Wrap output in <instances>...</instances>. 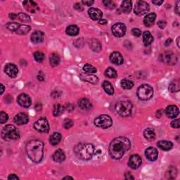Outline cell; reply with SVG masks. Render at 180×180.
Masks as SVG:
<instances>
[{
  "label": "cell",
  "mask_w": 180,
  "mask_h": 180,
  "mask_svg": "<svg viewBox=\"0 0 180 180\" xmlns=\"http://www.w3.org/2000/svg\"><path fill=\"white\" fill-rule=\"evenodd\" d=\"M130 139L124 136H119L111 141L109 146V153L114 159H120L125 152L130 149Z\"/></svg>",
  "instance_id": "cell-1"
},
{
  "label": "cell",
  "mask_w": 180,
  "mask_h": 180,
  "mask_svg": "<svg viewBox=\"0 0 180 180\" xmlns=\"http://www.w3.org/2000/svg\"><path fill=\"white\" fill-rule=\"evenodd\" d=\"M25 149L27 156L32 162L38 163L42 161L44 156V143L42 141L38 139L30 141Z\"/></svg>",
  "instance_id": "cell-2"
},
{
  "label": "cell",
  "mask_w": 180,
  "mask_h": 180,
  "mask_svg": "<svg viewBox=\"0 0 180 180\" xmlns=\"http://www.w3.org/2000/svg\"><path fill=\"white\" fill-rule=\"evenodd\" d=\"M74 151L78 158L83 161H89L92 159L94 153V146L91 144L80 143L75 146Z\"/></svg>",
  "instance_id": "cell-3"
},
{
  "label": "cell",
  "mask_w": 180,
  "mask_h": 180,
  "mask_svg": "<svg viewBox=\"0 0 180 180\" xmlns=\"http://www.w3.org/2000/svg\"><path fill=\"white\" fill-rule=\"evenodd\" d=\"M2 137L5 141L17 140L20 138V132L16 127L12 125L5 126L2 130Z\"/></svg>",
  "instance_id": "cell-4"
},
{
  "label": "cell",
  "mask_w": 180,
  "mask_h": 180,
  "mask_svg": "<svg viewBox=\"0 0 180 180\" xmlns=\"http://www.w3.org/2000/svg\"><path fill=\"white\" fill-rule=\"evenodd\" d=\"M132 104L129 101H120L116 103L115 111L122 117H128L131 115Z\"/></svg>",
  "instance_id": "cell-5"
},
{
  "label": "cell",
  "mask_w": 180,
  "mask_h": 180,
  "mask_svg": "<svg viewBox=\"0 0 180 180\" xmlns=\"http://www.w3.org/2000/svg\"><path fill=\"white\" fill-rule=\"evenodd\" d=\"M153 94V90L150 85L144 84L141 85L137 90V96L139 99L147 101L151 99Z\"/></svg>",
  "instance_id": "cell-6"
},
{
  "label": "cell",
  "mask_w": 180,
  "mask_h": 180,
  "mask_svg": "<svg viewBox=\"0 0 180 180\" xmlns=\"http://www.w3.org/2000/svg\"><path fill=\"white\" fill-rule=\"evenodd\" d=\"M94 125L101 128H108L113 125L112 119L107 115H101L94 120Z\"/></svg>",
  "instance_id": "cell-7"
},
{
  "label": "cell",
  "mask_w": 180,
  "mask_h": 180,
  "mask_svg": "<svg viewBox=\"0 0 180 180\" xmlns=\"http://www.w3.org/2000/svg\"><path fill=\"white\" fill-rule=\"evenodd\" d=\"M34 128L37 131L42 133H47L49 131V125L45 118H40L34 124Z\"/></svg>",
  "instance_id": "cell-8"
},
{
  "label": "cell",
  "mask_w": 180,
  "mask_h": 180,
  "mask_svg": "<svg viewBox=\"0 0 180 180\" xmlns=\"http://www.w3.org/2000/svg\"><path fill=\"white\" fill-rule=\"evenodd\" d=\"M149 9H150V7L146 2L138 1L135 4L134 11L136 15L142 16V15L146 14V13L149 12Z\"/></svg>",
  "instance_id": "cell-9"
},
{
  "label": "cell",
  "mask_w": 180,
  "mask_h": 180,
  "mask_svg": "<svg viewBox=\"0 0 180 180\" xmlns=\"http://www.w3.org/2000/svg\"><path fill=\"white\" fill-rule=\"evenodd\" d=\"M126 26L125 24L122 23H118L114 24L112 26V32L115 37H121L124 36L126 33Z\"/></svg>",
  "instance_id": "cell-10"
},
{
  "label": "cell",
  "mask_w": 180,
  "mask_h": 180,
  "mask_svg": "<svg viewBox=\"0 0 180 180\" xmlns=\"http://www.w3.org/2000/svg\"><path fill=\"white\" fill-rule=\"evenodd\" d=\"M161 61L168 65H174L177 62V57L172 52H165L161 57Z\"/></svg>",
  "instance_id": "cell-11"
},
{
  "label": "cell",
  "mask_w": 180,
  "mask_h": 180,
  "mask_svg": "<svg viewBox=\"0 0 180 180\" xmlns=\"http://www.w3.org/2000/svg\"><path fill=\"white\" fill-rule=\"evenodd\" d=\"M18 103L20 106H23L24 108H28L32 103L31 98L26 94H21L19 96L17 99Z\"/></svg>",
  "instance_id": "cell-12"
},
{
  "label": "cell",
  "mask_w": 180,
  "mask_h": 180,
  "mask_svg": "<svg viewBox=\"0 0 180 180\" xmlns=\"http://www.w3.org/2000/svg\"><path fill=\"white\" fill-rule=\"evenodd\" d=\"M141 158L140 156L138 155H136V154L130 156V159H129V161H128V165L130 166L132 169H134V170L137 169L141 166Z\"/></svg>",
  "instance_id": "cell-13"
},
{
  "label": "cell",
  "mask_w": 180,
  "mask_h": 180,
  "mask_svg": "<svg viewBox=\"0 0 180 180\" xmlns=\"http://www.w3.org/2000/svg\"><path fill=\"white\" fill-rule=\"evenodd\" d=\"M80 77L82 80L86 81V82H90L91 83V84L96 85L98 82V78L97 76H96L93 74H91V73H81Z\"/></svg>",
  "instance_id": "cell-14"
},
{
  "label": "cell",
  "mask_w": 180,
  "mask_h": 180,
  "mask_svg": "<svg viewBox=\"0 0 180 180\" xmlns=\"http://www.w3.org/2000/svg\"><path fill=\"white\" fill-rule=\"evenodd\" d=\"M4 72L10 77H16L18 75V73H19V70H18L16 65L9 63L5 66Z\"/></svg>",
  "instance_id": "cell-15"
},
{
  "label": "cell",
  "mask_w": 180,
  "mask_h": 180,
  "mask_svg": "<svg viewBox=\"0 0 180 180\" xmlns=\"http://www.w3.org/2000/svg\"><path fill=\"white\" fill-rule=\"evenodd\" d=\"M14 121L15 123H16L19 125H25V124L28 123V121H29L28 115L25 113H18L17 115H15V117L14 118Z\"/></svg>",
  "instance_id": "cell-16"
},
{
  "label": "cell",
  "mask_w": 180,
  "mask_h": 180,
  "mask_svg": "<svg viewBox=\"0 0 180 180\" xmlns=\"http://www.w3.org/2000/svg\"><path fill=\"white\" fill-rule=\"evenodd\" d=\"M145 156L150 161H155L158 158V152L153 147H149L145 151Z\"/></svg>",
  "instance_id": "cell-17"
},
{
  "label": "cell",
  "mask_w": 180,
  "mask_h": 180,
  "mask_svg": "<svg viewBox=\"0 0 180 180\" xmlns=\"http://www.w3.org/2000/svg\"><path fill=\"white\" fill-rule=\"evenodd\" d=\"M88 14L94 21H98V20L102 19L103 13L98 9L90 8L88 11Z\"/></svg>",
  "instance_id": "cell-18"
},
{
  "label": "cell",
  "mask_w": 180,
  "mask_h": 180,
  "mask_svg": "<svg viewBox=\"0 0 180 180\" xmlns=\"http://www.w3.org/2000/svg\"><path fill=\"white\" fill-rule=\"evenodd\" d=\"M110 61L115 65H121L123 63L124 59L120 52H115L110 55Z\"/></svg>",
  "instance_id": "cell-19"
},
{
  "label": "cell",
  "mask_w": 180,
  "mask_h": 180,
  "mask_svg": "<svg viewBox=\"0 0 180 180\" xmlns=\"http://www.w3.org/2000/svg\"><path fill=\"white\" fill-rule=\"evenodd\" d=\"M179 108L176 106H169L165 110V114L169 118H175L179 115Z\"/></svg>",
  "instance_id": "cell-20"
},
{
  "label": "cell",
  "mask_w": 180,
  "mask_h": 180,
  "mask_svg": "<svg viewBox=\"0 0 180 180\" xmlns=\"http://www.w3.org/2000/svg\"><path fill=\"white\" fill-rule=\"evenodd\" d=\"M31 41L34 44H39L43 42V40L44 39V34L43 33L42 31H35L32 34L31 37Z\"/></svg>",
  "instance_id": "cell-21"
},
{
  "label": "cell",
  "mask_w": 180,
  "mask_h": 180,
  "mask_svg": "<svg viewBox=\"0 0 180 180\" xmlns=\"http://www.w3.org/2000/svg\"><path fill=\"white\" fill-rule=\"evenodd\" d=\"M79 107L84 111H89L92 108V104L90 102V101L86 98H81L78 102Z\"/></svg>",
  "instance_id": "cell-22"
},
{
  "label": "cell",
  "mask_w": 180,
  "mask_h": 180,
  "mask_svg": "<svg viewBox=\"0 0 180 180\" xmlns=\"http://www.w3.org/2000/svg\"><path fill=\"white\" fill-rule=\"evenodd\" d=\"M156 19V14L155 13H151L146 15V16L144 19V23L146 27H151L153 25L155 20Z\"/></svg>",
  "instance_id": "cell-23"
},
{
  "label": "cell",
  "mask_w": 180,
  "mask_h": 180,
  "mask_svg": "<svg viewBox=\"0 0 180 180\" xmlns=\"http://www.w3.org/2000/svg\"><path fill=\"white\" fill-rule=\"evenodd\" d=\"M53 159H54L55 162H57V163H61V162L64 161V160L65 159L64 152L61 149H59V150L56 151L53 154Z\"/></svg>",
  "instance_id": "cell-24"
},
{
  "label": "cell",
  "mask_w": 180,
  "mask_h": 180,
  "mask_svg": "<svg viewBox=\"0 0 180 180\" xmlns=\"http://www.w3.org/2000/svg\"><path fill=\"white\" fill-rule=\"evenodd\" d=\"M157 146H158V148H160L161 150L163 151H169L172 149V146H173V144L171 142V141H166V140H161L159 141L158 144H157Z\"/></svg>",
  "instance_id": "cell-25"
},
{
  "label": "cell",
  "mask_w": 180,
  "mask_h": 180,
  "mask_svg": "<svg viewBox=\"0 0 180 180\" xmlns=\"http://www.w3.org/2000/svg\"><path fill=\"white\" fill-rule=\"evenodd\" d=\"M90 47L91 48V49H92L93 52H99L101 50V44L100 42L95 39H92L90 40Z\"/></svg>",
  "instance_id": "cell-26"
},
{
  "label": "cell",
  "mask_w": 180,
  "mask_h": 180,
  "mask_svg": "<svg viewBox=\"0 0 180 180\" xmlns=\"http://www.w3.org/2000/svg\"><path fill=\"white\" fill-rule=\"evenodd\" d=\"M144 135L148 141H153L156 138L155 131L152 128H146L144 132Z\"/></svg>",
  "instance_id": "cell-27"
},
{
  "label": "cell",
  "mask_w": 180,
  "mask_h": 180,
  "mask_svg": "<svg viewBox=\"0 0 180 180\" xmlns=\"http://www.w3.org/2000/svg\"><path fill=\"white\" fill-rule=\"evenodd\" d=\"M61 138H62V136L60 133L54 132V134H52V135H51L49 138L50 144L53 146L57 145V144L60 142L61 140Z\"/></svg>",
  "instance_id": "cell-28"
},
{
  "label": "cell",
  "mask_w": 180,
  "mask_h": 180,
  "mask_svg": "<svg viewBox=\"0 0 180 180\" xmlns=\"http://www.w3.org/2000/svg\"><path fill=\"white\" fill-rule=\"evenodd\" d=\"M168 90L170 92H177L180 90V82L178 79L174 80L170 84Z\"/></svg>",
  "instance_id": "cell-29"
},
{
  "label": "cell",
  "mask_w": 180,
  "mask_h": 180,
  "mask_svg": "<svg viewBox=\"0 0 180 180\" xmlns=\"http://www.w3.org/2000/svg\"><path fill=\"white\" fill-rule=\"evenodd\" d=\"M132 8V2L131 1H124L121 4V10L123 13L129 14L130 13Z\"/></svg>",
  "instance_id": "cell-30"
},
{
  "label": "cell",
  "mask_w": 180,
  "mask_h": 180,
  "mask_svg": "<svg viewBox=\"0 0 180 180\" xmlns=\"http://www.w3.org/2000/svg\"><path fill=\"white\" fill-rule=\"evenodd\" d=\"M79 27L75 25H69L66 28V33L68 35H70V36H76V35L79 33Z\"/></svg>",
  "instance_id": "cell-31"
},
{
  "label": "cell",
  "mask_w": 180,
  "mask_h": 180,
  "mask_svg": "<svg viewBox=\"0 0 180 180\" xmlns=\"http://www.w3.org/2000/svg\"><path fill=\"white\" fill-rule=\"evenodd\" d=\"M102 87L105 92L109 95H113L114 94V88L112 84L108 81H104L102 84Z\"/></svg>",
  "instance_id": "cell-32"
},
{
  "label": "cell",
  "mask_w": 180,
  "mask_h": 180,
  "mask_svg": "<svg viewBox=\"0 0 180 180\" xmlns=\"http://www.w3.org/2000/svg\"><path fill=\"white\" fill-rule=\"evenodd\" d=\"M143 41L146 46L151 44L153 41V37L149 31H145L143 34Z\"/></svg>",
  "instance_id": "cell-33"
},
{
  "label": "cell",
  "mask_w": 180,
  "mask_h": 180,
  "mask_svg": "<svg viewBox=\"0 0 180 180\" xmlns=\"http://www.w3.org/2000/svg\"><path fill=\"white\" fill-rule=\"evenodd\" d=\"M65 111V108L63 106L60 104H56L54 106V110H53V115L55 117L61 115Z\"/></svg>",
  "instance_id": "cell-34"
},
{
  "label": "cell",
  "mask_w": 180,
  "mask_h": 180,
  "mask_svg": "<svg viewBox=\"0 0 180 180\" xmlns=\"http://www.w3.org/2000/svg\"><path fill=\"white\" fill-rule=\"evenodd\" d=\"M50 64L52 67H55L59 64L60 62V57L59 56L55 54V53H53V54H51L50 56V59H49Z\"/></svg>",
  "instance_id": "cell-35"
},
{
  "label": "cell",
  "mask_w": 180,
  "mask_h": 180,
  "mask_svg": "<svg viewBox=\"0 0 180 180\" xmlns=\"http://www.w3.org/2000/svg\"><path fill=\"white\" fill-rule=\"evenodd\" d=\"M31 30V27L29 25H21V26L19 27V29L17 30V31L16 32V34L18 35H25L30 31Z\"/></svg>",
  "instance_id": "cell-36"
},
{
  "label": "cell",
  "mask_w": 180,
  "mask_h": 180,
  "mask_svg": "<svg viewBox=\"0 0 180 180\" xmlns=\"http://www.w3.org/2000/svg\"><path fill=\"white\" fill-rule=\"evenodd\" d=\"M120 85L121 87L123 89H125V90H130V89L133 87L134 82L132 80L124 79L123 80H121Z\"/></svg>",
  "instance_id": "cell-37"
},
{
  "label": "cell",
  "mask_w": 180,
  "mask_h": 180,
  "mask_svg": "<svg viewBox=\"0 0 180 180\" xmlns=\"http://www.w3.org/2000/svg\"><path fill=\"white\" fill-rule=\"evenodd\" d=\"M105 75L109 78H115L116 77H117V72H116V70L114 69V68L109 67L108 68L106 69L105 72Z\"/></svg>",
  "instance_id": "cell-38"
},
{
  "label": "cell",
  "mask_w": 180,
  "mask_h": 180,
  "mask_svg": "<svg viewBox=\"0 0 180 180\" xmlns=\"http://www.w3.org/2000/svg\"><path fill=\"white\" fill-rule=\"evenodd\" d=\"M6 26L7 27V29L11 30V31H15L16 32L17 30L19 29V27L21 26L19 23H15V22H11V23H8L6 25Z\"/></svg>",
  "instance_id": "cell-39"
},
{
  "label": "cell",
  "mask_w": 180,
  "mask_h": 180,
  "mask_svg": "<svg viewBox=\"0 0 180 180\" xmlns=\"http://www.w3.org/2000/svg\"><path fill=\"white\" fill-rule=\"evenodd\" d=\"M83 70L85 73H91V74H93V73H95L97 71L96 68L90 64H85L83 67Z\"/></svg>",
  "instance_id": "cell-40"
},
{
  "label": "cell",
  "mask_w": 180,
  "mask_h": 180,
  "mask_svg": "<svg viewBox=\"0 0 180 180\" xmlns=\"http://www.w3.org/2000/svg\"><path fill=\"white\" fill-rule=\"evenodd\" d=\"M177 174V169L176 168H174V167H171V168H170V169L168 170V173H167V177H168V179H174V177H176Z\"/></svg>",
  "instance_id": "cell-41"
},
{
  "label": "cell",
  "mask_w": 180,
  "mask_h": 180,
  "mask_svg": "<svg viewBox=\"0 0 180 180\" xmlns=\"http://www.w3.org/2000/svg\"><path fill=\"white\" fill-rule=\"evenodd\" d=\"M34 58L36 61L42 62L45 59V55L42 52H36L34 54Z\"/></svg>",
  "instance_id": "cell-42"
},
{
  "label": "cell",
  "mask_w": 180,
  "mask_h": 180,
  "mask_svg": "<svg viewBox=\"0 0 180 180\" xmlns=\"http://www.w3.org/2000/svg\"><path fill=\"white\" fill-rule=\"evenodd\" d=\"M18 19H19L20 21L23 22H28L30 21V18L28 15L24 14V13H20V14H18Z\"/></svg>",
  "instance_id": "cell-43"
},
{
  "label": "cell",
  "mask_w": 180,
  "mask_h": 180,
  "mask_svg": "<svg viewBox=\"0 0 180 180\" xmlns=\"http://www.w3.org/2000/svg\"><path fill=\"white\" fill-rule=\"evenodd\" d=\"M9 119V115H7V113L2 111L1 113H0V123L1 124H4L7 122Z\"/></svg>",
  "instance_id": "cell-44"
},
{
  "label": "cell",
  "mask_w": 180,
  "mask_h": 180,
  "mask_svg": "<svg viewBox=\"0 0 180 180\" xmlns=\"http://www.w3.org/2000/svg\"><path fill=\"white\" fill-rule=\"evenodd\" d=\"M74 125V123H73V121L72 120H70V119H66V120H65V121L63 122V127L65 129H69L70 128H72V127Z\"/></svg>",
  "instance_id": "cell-45"
},
{
  "label": "cell",
  "mask_w": 180,
  "mask_h": 180,
  "mask_svg": "<svg viewBox=\"0 0 180 180\" xmlns=\"http://www.w3.org/2000/svg\"><path fill=\"white\" fill-rule=\"evenodd\" d=\"M103 4H104V6L106 7H108V8L113 9L115 7V3L113 1H111V0H106V1H103Z\"/></svg>",
  "instance_id": "cell-46"
},
{
  "label": "cell",
  "mask_w": 180,
  "mask_h": 180,
  "mask_svg": "<svg viewBox=\"0 0 180 180\" xmlns=\"http://www.w3.org/2000/svg\"><path fill=\"white\" fill-rule=\"evenodd\" d=\"M170 125L173 128H179V127H180V120H179V119H176V120L172 121L171 123H170Z\"/></svg>",
  "instance_id": "cell-47"
},
{
  "label": "cell",
  "mask_w": 180,
  "mask_h": 180,
  "mask_svg": "<svg viewBox=\"0 0 180 180\" xmlns=\"http://www.w3.org/2000/svg\"><path fill=\"white\" fill-rule=\"evenodd\" d=\"M132 34L135 37H139L141 35V31L139 28H133L132 30Z\"/></svg>",
  "instance_id": "cell-48"
},
{
  "label": "cell",
  "mask_w": 180,
  "mask_h": 180,
  "mask_svg": "<svg viewBox=\"0 0 180 180\" xmlns=\"http://www.w3.org/2000/svg\"><path fill=\"white\" fill-rule=\"evenodd\" d=\"M158 25L159 26L160 28L164 29L166 26V21H159L158 22Z\"/></svg>",
  "instance_id": "cell-49"
},
{
  "label": "cell",
  "mask_w": 180,
  "mask_h": 180,
  "mask_svg": "<svg viewBox=\"0 0 180 180\" xmlns=\"http://www.w3.org/2000/svg\"><path fill=\"white\" fill-rule=\"evenodd\" d=\"M74 44H75V46L77 47H79V44H81V46H82V44H83L82 39H77L76 41H75Z\"/></svg>",
  "instance_id": "cell-50"
},
{
  "label": "cell",
  "mask_w": 180,
  "mask_h": 180,
  "mask_svg": "<svg viewBox=\"0 0 180 180\" xmlns=\"http://www.w3.org/2000/svg\"><path fill=\"white\" fill-rule=\"evenodd\" d=\"M174 10H175L176 14L178 15V16H179V1L177 2V4H176V6Z\"/></svg>",
  "instance_id": "cell-51"
},
{
  "label": "cell",
  "mask_w": 180,
  "mask_h": 180,
  "mask_svg": "<svg viewBox=\"0 0 180 180\" xmlns=\"http://www.w3.org/2000/svg\"><path fill=\"white\" fill-rule=\"evenodd\" d=\"M82 3L85 5H87V6H92V5L94 3V1H82Z\"/></svg>",
  "instance_id": "cell-52"
},
{
  "label": "cell",
  "mask_w": 180,
  "mask_h": 180,
  "mask_svg": "<svg viewBox=\"0 0 180 180\" xmlns=\"http://www.w3.org/2000/svg\"><path fill=\"white\" fill-rule=\"evenodd\" d=\"M8 179L9 180H14V179H19V177H17L16 174H11V175H9V177H8Z\"/></svg>",
  "instance_id": "cell-53"
},
{
  "label": "cell",
  "mask_w": 180,
  "mask_h": 180,
  "mask_svg": "<svg viewBox=\"0 0 180 180\" xmlns=\"http://www.w3.org/2000/svg\"><path fill=\"white\" fill-rule=\"evenodd\" d=\"M152 3L157 5V6H159V5L163 3V1H157V0L156 1V0H153V1H152Z\"/></svg>",
  "instance_id": "cell-54"
},
{
  "label": "cell",
  "mask_w": 180,
  "mask_h": 180,
  "mask_svg": "<svg viewBox=\"0 0 180 180\" xmlns=\"http://www.w3.org/2000/svg\"><path fill=\"white\" fill-rule=\"evenodd\" d=\"M125 179H134V177H132V175L130 173H127L125 174Z\"/></svg>",
  "instance_id": "cell-55"
},
{
  "label": "cell",
  "mask_w": 180,
  "mask_h": 180,
  "mask_svg": "<svg viewBox=\"0 0 180 180\" xmlns=\"http://www.w3.org/2000/svg\"><path fill=\"white\" fill-rule=\"evenodd\" d=\"M9 17H10V19H15L18 17V15L15 14H10Z\"/></svg>",
  "instance_id": "cell-56"
},
{
  "label": "cell",
  "mask_w": 180,
  "mask_h": 180,
  "mask_svg": "<svg viewBox=\"0 0 180 180\" xmlns=\"http://www.w3.org/2000/svg\"><path fill=\"white\" fill-rule=\"evenodd\" d=\"M100 24H102V25H105V24H107V21L105 19H101L99 20V21H98Z\"/></svg>",
  "instance_id": "cell-57"
},
{
  "label": "cell",
  "mask_w": 180,
  "mask_h": 180,
  "mask_svg": "<svg viewBox=\"0 0 180 180\" xmlns=\"http://www.w3.org/2000/svg\"><path fill=\"white\" fill-rule=\"evenodd\" d=\"M75 8L77 10H80V9L82 10V9L81 8V6H80V4H76L75 6Z\"/></svg>",
  "instance_id": "cell-58"
},
{
  "label": "cell",
  "mask_w": 180,
  "mask_h": 180,
  "mask_svg": "<svg viewBox=\"0 0 180 180\" xmlns=\"http://www.w3.org/2000/svg\"><path fill=\"white\" fill-rule=\"evenodd\" d=\"M0 87H1V92H0V94H3L4 92V85L2 84L0 85Z\"/></svg>",
  "instance_id": "cell-59"
},
{
  "label": "cell",
  "mask_w": 180,
  "mask_h": 180,
  "mask_svg": "<svg viewBox=\"0 0 180 180\" xmlns=\"http://www.w3.org/2000/svg\"><path fill=\"white\" fill-rule=\"evenodd\" d=\"M172 42V39H168L165 42V46H168V44H170Z\"/></svg>",
  "instance_id": "cell-60"
},
{
  "label": "cell",
  "mask_w": 180,
  "mask_h": 180,
  "mask_svg": "<svg viewBox=\"0 0 180 180\" xmlns=\"http://www.w3.org/2000/svg\"><path fill=\"white\" fill-rule=\"evenodd\" d=\"M179 37H177V47H179Z\"/></svg>",
  "instance_id": "cell-61"
},
{
  "label": "cell",
  "mask_w": 180,
  "mask_h": 180,
  "mask_svg": "<svg viewBox=\"0 0 180 180\" xmlns=\"http://www.w3.org/2000/svg\"><path fill=\"white\" fill-rule=\"evenodd\" d=\"M63 179H73V177H71L68 176V177H64V178H63Z\"/></svg>",
  "instance_id": "cell-62"
}]
</instances>
